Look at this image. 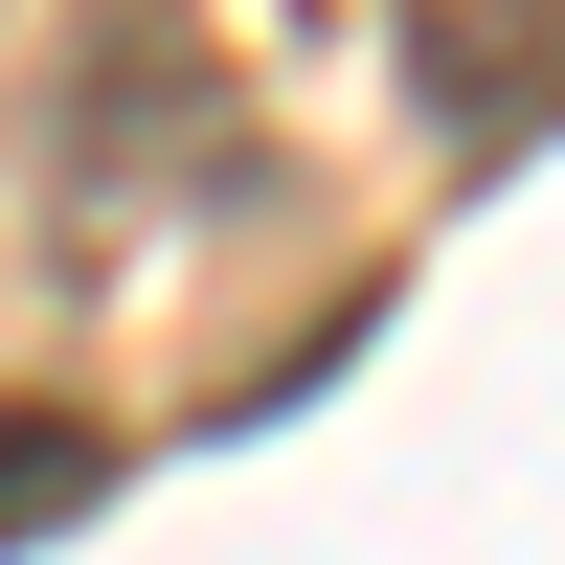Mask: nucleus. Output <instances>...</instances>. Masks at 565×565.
<instances>
[{
  "label": "nucleus",
  "instance_id": "obj_1",
  "mask_svg": "<svg viewBox=\"0 0 565 565\" xmlns=\"http://www.w3.org/2000/svg\"><path fill=\"white\" fill-rule=\"evenodd\" d=\"M181 204H249V90L204 68V23L114 0L68 114H45V226H68V271H136Z\"/></svg>",
  "mask_w": 565,
  "mask_h": 565
},
{
  "label": "nucleus",
  "instance_id": "obj_2",
  "mask_svg": "<svg viewBox=\"0 0 565 565\" xmlns=\"http://www.w3.org/2000/svg\"><path fill=\"white\" fill-rule=\"evenodd\" d=\"M407 90L452 159H521L565 114V0H407Z\"/></svg>",
  "mask_w": 565,
  "mask_h": 565
},
{
  "label": "nucleus",
  "instance_id": "obj_3",
  "mask_svg": "<svg viewBox=\"0 0 565 565\" xmlns=\"http://www.w3.org/2000/svg\"><path fill=\"white\" fill-rule=\"evenodd\" d=\"M114 476H136V430H114V407H0V565H23V543H68Z\"/></svg>",
  "mask_w": 565,
  "mask_h": 565
}]
</instances>
